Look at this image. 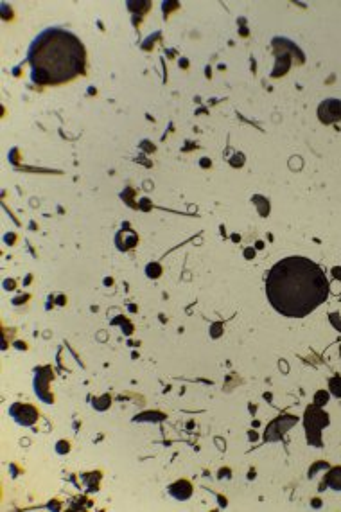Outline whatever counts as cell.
<instances>
[{
  "label": "cell",
  "instance_id": "cell-1",
  "mask_svg": "<svg viewBox=\"0 0 341 512\" xmlns=\"http://www.w3.org/2000/svg\"><path fill=\"white\" fill-rule=\"evenodd\" d=\"M266 293L273 308L291 318L306 317L329 293V281L322 268L306 257H288L273 266L266 281Z\"/></svg>",
  "mask_w": 341,
  "mask_h": 512
},
{
  "label": "cell",
  "instance_id": "cell-2",
  "mask_svg": "<svg viewBox=\"0 0 341 512\" xmlns=\"http://www.w3.org/2000/svg\"><path fill=\"white\" fill-rule=\"evenodd\" d=\"M36 83H65L85 69V49L78 38L63 29H47L29 51Z\"/></svg>",
  "mask_w": 341,
  "mask_h": 512
}]
</instances>
